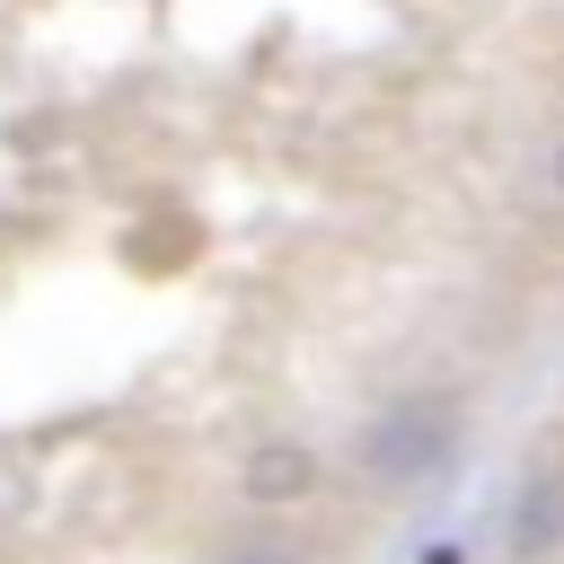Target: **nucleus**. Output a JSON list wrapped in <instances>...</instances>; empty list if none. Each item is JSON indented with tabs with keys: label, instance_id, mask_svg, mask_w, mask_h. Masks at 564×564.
<instances>
[{
	"label": "nucleus",
	"instance_id": "obj_1",
	"mask_svg": "<svg viewBox=\"0 0 564 564\" xmlns=\"http://www.w3.org/2000/svg\"><path fill=\"white\" fill-rule=\"evenodd\" d=\"M220 564H291L282 546H238V555H220Z\"/></svg>",
	"mask_w": 564,
	"mask_h": 564
},
{
	"label": "nucleus",
	"instance_id": "obj_2",
	"mask_svg": "<svg viewBox=\"0 0 564 564\" xmlns=\"http://www.w3.org/2000/svg\"><path fill=\"white\" fill-rule=\"evenodd\" d=\"M555 185H564V150H555Z\"/></svg>",
	"mask_w": 564,
	"mask_h": 564
}]
</instances>
